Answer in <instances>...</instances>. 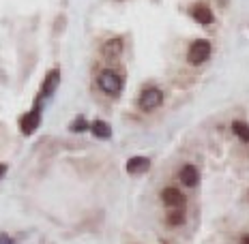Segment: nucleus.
<instances>
[{
    "instance_id": "1",
    "label": "nucleus",
    "mask_w": 249,
    "mask_h": 244,
    "mask_svg": "<svg viewBox=\"0 0 249 244\" xmlns=\"http://www.w3.org/2000/svg\"><path fill=\"white\" fill-rule=\"evenodd\" d=\"M97 86L103 95L107 97H118L123 92V86H124V80L118 71L114 69H103L99 75H97Z\"/></svg>"
},
{
    "instance_id": "2",
    "label": "nucleus",
    "mask_w": 249,
    "mask_h": 244,
    "mask_svg": "<svg viewBox=\"0 0 249 244\" xmlns=\"http://www.w3.org/2000/svg\"><path fill=\"white\" fill-rule=\"evenodd\" d=\"M211 54H213L211 41L196 39L194 43L189 45V49H187V62H189L191 66H200V65H204V62L211 58Z\"/></svg>"
},
{
    "instance_id": "3",
    "label": "nucleus",
    "mask_w": 249,
    "mask_h": 244,
    "mask_svg": "<svg viewBox=\"0 0 249 244\" xmlns=\"http://www.w3.org/2000/svg\"><path fill=\"white\" fill-rule=\"evenodd\" d=\"M163 105V92L159 90L157 86H148V88H144L142 92H140V97H138V107L142 112H155V110H159V107Z\"/></svg>"
},
{
    "instance_id": "4",
    "label": "nucleus",
    "mask_w": 249,
    "mask_h": 244,
    "mask_svg": "<svg viewBox=\"0 0 249 244\" xmlns=\"http://www.w3.org/2000/svg\"><path fill=\"white\" fill-rule=\"evenodd\" d=\"M58 84H60V69H52V71H48V75H45L43 86H41V90H39V95H37V101H35V103L43 105L45 98H52V95L56 92Z\"/></svg>"
},
{
    "instance_id": "5",
    "label": "nucleus",
    "mask_w": 249,
    "mask_h": 244,
    "mask_svg": "<svg viewBox=\"0 0 249 244\" xmlns=\"http://www.w3.org/2000/svg\"><path fill=\"white\" fill-rule=\"evenodd\" d=\"M41 110H43V105L35 103L33 110L26 112L24 116L19 118V131H22L24 135H33L39 129V124H41Z\"/></svg>"
},
{
    "instance_id": "6",
    "label": "nucleus",
    "mask_w": 249,
    "mask_h": 244,
    "mask_svg": "<svg viewBox=\"0 0 249 244\" xmlns=\"http://www.w3.org/2000/svg\"><path fill=\"white\" fill-rule=\"evenodd\" d=\"M161 201L168 210H174V208L185 206V195L180 193L176 186H165V189L161 191Z\"/></svg>"
},
{
    "instance_id": "7",
    "label": "nucleus",
    "mask_w": 249,
    "mask_h": 244,
    "mask_svg": "<svg viewBox=\"0 0 249 244\" xmlns=\"http://www.w3.org/2000/svg\"><path fill=\"white\" fill-rule=\"evenodd\" d=\"M178 180H180V184L189 186V189L198 186L200 184V171H198V167H196V165H191V163L183 165L180 171H178Z\"/></svg>"
},
{
    "instance_id": "8",
    "label": "nucleus",
    "mask_w": 249,
    "mask_h": 244,
    "mask_svg": "<svg viewBox=\"0 0 249 244\" xmlns=\"http://www.w3.org/2000/svg\"><path fill=\"white\" fill-rule=\"evenodd\" d=\"M191 17L202 26H211L215 22V15H213L211 7H206V4H196V7H191Z\"/></svg>"
},
{
    "instance_id": "9",
    "label": "nucleus",
    "mask_w": 249,
    "mask_h": 244,
    "mask_svg": "<svg viewBox=\"0 0 249 244\" xmlns=\"http://www.w3.org/2000/svg\"><path fill=\"white\" fill-rule=\"evenodd\" d=\"M148 169H150V159L148 157H131L127 161V174H131V176L146 174Z\"/></svg>"
},
{
    "instance_id": "10",
    "label": "nucleus",
    "mask_w": 249,
    "mask_h": 244,
    "mask_svg": "<svg viewBox=\"0 0 249 244\" xmlns=\"http://www.w3.org/2000/svg\"><path fill=\"white\" fill-rule=\"evenodd\" d=\"M101 54L106 56V58H118V56L123 54V39L121 37H114V39H107L106 43H103V48H101Z\"/></svg>"
},
{
    "instance_id": "11",
    "label": "nucleus",
    "mask_w": 249,
    "mask_h": 244,
    "mask_svg": "<svg viewBox=\"0 0 249 244\" xmlns=\"http://www.w3.org/2000/svg\"><path fill=\"white\" fill-rule=\"evenodd\" d=\"M90 133L95 135L97 139H110V137H112V127H110V124H107L106 120L97 118V120L90 122Z\"/></svg>"
},
{
    "instance_id": "12",
    "label": "nucleus",
    "mask_w": 249,
    "mask_h": 244,
    "mask_svg": "<svg viewBox=\"0 0 249 244\" xmlns=\"http://www.w3.org/2000/svg\"><path fill=\"white\" fill-rule=\"evenodd\" d=\"M185 223V210L183 208H174V210H168V216H165V225L168 227H180Z\"/></svg>"
},
{
    "instance_id": "13",
    "label": "nucleus",
    "mask_w": 249,
    "mask_h": 244,
    "mask_svg": "<svg viewBox=\"0 0 249 244\" xmlns=\"http://www.w3.org/2000/svg\"><path fill=\"white\" fill-rule=\"evenodd\" d=\"M232 133H234L243 144H249V124L245 120H234L232 122Z\"/></svg>"
},
{
    "instance_id": "14",
    "label": "nucleus",
    "mask_w": 249,
    "mask_h": 244,
    "mask_svg": "<svg viewBox=\"0 0 249 244\" xmlns=\"http://www.w3.org/2000/svg\"><path fill=\"white\" fill-rule=\"evenodd\" d=\"M69 131L71 133H86V131H90V122H88L84 116H77L75 120L69 124Z\"/></svg>"
},
{
    "instance_id": "15",
    "label": "nucleus",
    "mask_w": 249,
    "mask_h": 244,
    "mask_svg": "<svg viewBox=\"0 0 249 244\" xmlns=\"http://www.w3.org/2000/svg\"><path fill=\"white\" fill-rule=\"evenodd\" d=\"M0 244H18L13 240L11 236H9V233H4V231H0Z\"/></svg>"
},
{
    "instance_id": "16",
    "label": "nucleus",
    "mask_w": 249,
    "mask_h": 244,
    "mask_svg": "<svg viewBox=\"0 0 249 244\" xmlns=\"http://www.w3.org/2000/svg\"><path fill=\"white\" fill-rule=\"evenodd\" d=\"M4 176H7V165H4V163H0V180H2Z\"/></svg>"
},
{
    "instance_id": "17",
    "label": "nucleus",
    "mask_w": 249,
    "mask_h": 244,
    "mask_svg": "<svg viewBox=\"0 0 249 244\" xmlns=\"http://www.w3.org/2000/svg\"><path fill=\"white\" fill-rule=\"evenodd\" d=\"M241 244H249V233H245V236L241 238Z\"/></svg>"
}]
</instances>
